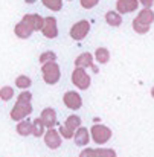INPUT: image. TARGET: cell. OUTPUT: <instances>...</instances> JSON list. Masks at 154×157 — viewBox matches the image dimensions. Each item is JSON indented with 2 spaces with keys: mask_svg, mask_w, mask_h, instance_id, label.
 Instances as JSON below:
<instances>
[{
  "mask_svg": "<svg viewBox=\"0 0 154 157\" xmlns=\"http://www.w3.org/2000/svg\"><path fill=\"white\" fill-rule=\"evenodd\" d=\"M90 32V23L87 20H79L70 28V37L76 41H81Z\"/></svg>",
  "mask_w": 154,
  "mask_h": 157,
  "instance_id": "obj_5",
  "label": "cell"
},
{
  "mask_svg": "<svg viewBox=\"0 0 154 157\" xmlns=\"http://www.w3.org/2000/svg\"><path fill=\"white\" fill-rule=\"evenodd\" d=\"M46 130H48V128L44 127V124L41 122L40 117H37V119L32 121V136H35V137H41V136L44 134Z\"/></svg>",
  "mask_w": 154,
  "mask_h": 157,
  "instance_id": "obj_20",
  "label": "cell"
},
{
  "mask_svg": "<svg viewBox=\"0 0 154 157\" xmlns=\"http://www.w3.org/2000/svg\"><path fill=\"white\" fill-rule=\"evenodd\" d=\"M72 82L79 89V90H87L90 87V76L89 73L86 72V69H81V67H75V70L72 72Z\"/></svg>",
  "mask_w": 154,
  "mask_h": 157,
  "instance_id": "obj_4",
  "label": "cell"
},
{
  "mask_svg": "<svg viewBox=\"0 0 154 157\" xmlns=\"http://www.w3.org/2000/svg\"><path fill=\"white\" fill-rule=\"evenodd\" d=\"M139 3H142L144 8H151L154 5V0H139Z\"/></svg>",
  "mask_w": 154,
  "mask_h": 157,
  "instance_id": "obj_29",
  "label": "cell"
},
{
  "mask_svg": "<svg viewBox=\"0 0 154 157\" xmlns=\"http://www.w3.org/2000/svg\"><path fill=\"white\" fill-rule=\"evenodd\" d=\"M93 59L98 61L99 64H107L108 59H110V51H108L107 48H98V49L95 51Z\"/></svg>",
  "mask_w": 154,
  "mask_h": 157,
  "instance_id": "obj_19",
  "label": "cell"
},
{
  "mask_svg": "<svg viewBox=\"0 0 154 157\" xmlns=\"http://www.w3.org/2000/svg\"><path fill=\"white\" fill-rule=\"evenodd\" d=\"M15 86L18 89H21V90H28L32 86V79L29 76H26V75H20V76L15 78Z\"/></svg>",
  "mask_w": 154,
  "mask_h": 157,
  "instance_id": "obj_21",
  "label": "cell"
},
{
  "mask_svg": "<svg viewBox=\"0 0 154 157\" xmlns=\"http://www.w3.org/2000/svg\"><path fill=\"white\" fill-rule=\"evenodd\" d=\"M41 73H43V79H44V82L49 84V86L56 84V82L60 81V78H61L60 66L56 64V61L41 64Z\"/></svg>",
  "mask_w": 154,
  "mask_h": 157,
  "instance_id": "obj_3",
  "label": "cell"
},
{
  "mask_svg": "<svg viewBox=\"0 0 154 157\" xmlns=\"http://www.w3.org/2000/svg\"><path fill=\"white\" fill-rule=\"evenodd\" d=\"M43 136H44V144H46L48 148L56 150V148L61 147V136H60L58 130H55V128H48V130L44 131Z\"/></svg>",
  "mask_w": 154,
  "mask_h": 157,
  "instance_id": "obj_9",
  "label": "cell"
},
{
  "mask_svg": "<svg viewBox=\"0 0 154 157\" xmlns=\"http://www.w3.org/2000/svg\"><path fill=\"white\" fill-rule=\"evenodd\" d=\"M139 0H117L116 2V11L119 14H130L137 11Z\"/></svg>",
  "mask_w": 154,
  "mask_h": 157,
  "instance_id": "obj_13",
  "label": "cell"
},
{
  "mask_svg": "<svg viewBox=\"0 0 154 157\" xmlns=\"http://www.w3.org/2000/svg\"><path fill=\"white\" fill-rule=\"evenodd\" d=\"M153 23H154V12L151 11V8H144L137 14V17L133 20V29L137 34L144 35V34H147L151 29Z\"/></svg>",
  "mask_w": 154,
  "mask_h": 157,
  "instance_id": "obj_1",
  "label": "cell"
},
{
  "mask_svg": "<svg viewBox=\"0 0 154 157\" xmlns=\"http://www.w3.org/2000/svg\"><path fill=\"white\" fill-rule=\"evenodd\" d=\"M79 3H81V6L84 9H92V8H95L99 3V0H79Z\"/></svg>",
  "mask_w": 154,
  "mask_h": 157,
  "instance_id": "obj_28",
  "label": "cell"
},
{
  "mask_svg": "<svg viewBox=\"0 0 154 157\" xmlns=\"http://www.w3.org/2000/svg\"><path fill=\"white\" fill-rule=\"evenodd\" d=\"M41 32L46 38H55L58 35V26H56L55 17H46L44 18V25L41 28Z\"/></svg>",
  "mask_w": 154,
  "mask_h": 157,
  "instance_id": "obj_12",
  "label": "cell"
},
{
  "mask_svg": "<svg viewBox=\"0 0 154 157\" xmlns=\"http://www.w3.org/2000/svg\"><path fill=\"white\" fill-rule=\"evenodd\" d=\"M14 96V89L11 86H5L0 89V99L2 101H11Z\"/></svg>",
  "mask_w": 154,
  "mask_h": 157,
  "instance_id": "obj_23",
  "label": "cell"
},
{
  "mask_svg": "<svg viewBox=\"0 0 154 157\" xmlns=\"http://www.w3.org/2000/svg\"><path fill=\"white\" fill-rule=\"evenodd\" d=\"M72 139L75 140V145H78V147H86V145H89V142H90V131H89L86 127H79V128L75 130Z\"/></svg>",
  "mask_w": 154,
  "mask_h": 157,
  "instance_id": "obj_14",
  "label": "cell"
},
{
  "mask_svg": "<svg viewBox=\"0 0 154 157\" xmlns=\"http://www.w3.org/2000/svg\"><path fill=\"white\" fill-rule=\"evenodd\" d=\"M64 125H66L67 128H70L72 131H75L76 128H79V127H81V117H79V116H76V114H70V116L66 119Z\"/></svg>",
  "mask_w": 154,
  "mask_h": 157,
  "instance_id": "obj_22",
  "label": "cell"
},
{
  "mask_svg": "<svg viewBox=\"0 0 154 157\" xmlns=\"http://www.w3.org/2000/svg\"><path fill=\"white\" fill-rule=\"evenodd\" d=\"M17 133L20 134V136H29V134H32V122L29 121V119H21V121H18V124H17Z\"/></svg>",
  "mask_w": 154,
  "mask_h": 157,
  "instance_id": "obj_17",
  "label": "cell"
},
{
  "mask_svg": "<svg viewBox=\"0 0 154 157\" xmlns=\"http://www.w3.org/2000/svg\"><path fill=\"white\" fill-rule=\"evenodd\" d=\"M32 99V95L28 92V90H23L18 96H17V102H31Z\"/></svg>",
  "mask_w": 154,
  "mask_h": 157,
  "instance_id": "obj_27",
  "label": "cell"
},
{
  "mask_svg": "<svg viewBox=\"0 0 154 157\" xmlns=\"http://www.w3.org/2000/svg\"><path fill=\"white\" fill-rule=\"evenodd\" d=\"M151 96H153V98H154V87H153V89H151Z\"/></svg>",
  "mask_w": 154,
  "mask_h": 157,
  "instance_id": "obj_31",
  "label": "cell"
},
{
  "mask_svg": "<svg viewBox=\"0 0 154 157\" xmlns=\"http://www.w3.org/2000/svg\"><path fill=\"white\" fill-rule=\"evenodd\" d=\"M31 113H32V105H31V102H17L15 101V105L12 107L9 116H11L12 121H21V119L28 117Z\"/></svg>",
  "mask_w": 154,
  "mask_h": 157,
  "instance_id": "obj_6",
  "label": "cell"
},
{
  "mask_svg": "<svg viewBox=\"0 0 154 157\" xmlns=\"http://www.w3.org/2000/svg\"><path fill=\"white\" fill-rule=\"evenodd\" d=\"M38 61L40 64H46V63H52V61H56V53L52 52V51H46L38 56Z\"/></svg>",
  "mask_w": 154,
  "mask_h": 157,
  "instance_id": "obj_24",
  "label": "cell"
},
{
  "mask_svg": "<svg viewBox=\"0 0 154 157\" xmlns=\"http://www.w3.org/2000/svg\"><path fill=\"white\" fill-rule=\"evenodd\" d=\"M25 2H26V3H35L37 0H25Z\"/></svg>",
  "mask_w": 154,
  "mask_h": 157,
  "instance_id": "obj_30",
  "label": "cell"
},
{
  "mask_svg": "<svg viewBox=\"0 0 154 157\" xmlns=\"http://www.w3.org/2000/svg\"><path fill=\"white\" fill-rule=\"evenodd\" d=\"M43 2V5L48 8V9H51V11H60L61 8H63V2L61 0H41Z\"/></svg>",
  "mask_w": 154,
  "mask_h": 157,
  "instance_id": "obj_25",
  "label": "cell"
},
{
  "mask_svg": "<svg viewBox=\"0 0 154 157\" xmlns=\"http://www.w3.org/2000/svg\"><path fill=\"white\" fill-rule=\"evenodd\" d=\"M63 102H64V105H66L67 108H70V110H79L81 105H83V98H81L79 93H76V92H73V90H69V92L64 93Z\"/></svg>",
  "mask_w": 154,
  "mask_h": 157,
  "instance_id": "obj_8",
  "label": "cell"
},
{
  "mask_svg": "<svg viewBox=\"0 0 154 157\" xmlns=\"http://www.w3.org/2000/svg\"><path fill=\"white\" fill-rule=\"evenodd\" d=\"M89 131H90V139H93V142L98 144V145L107 144L113 136L111 130L107 125H102V124H95Z\"/></svg>",
  "mask_w": 154,
  "mask_h": 157,
  "instance_id": "obj_2",
  "label": "cell"
},
{
  "mask_svg": "<svg viewBox=\"0 0 154 157\" xmlns=\"http://www.w3.org/2000/svg\"><path fill=\"white\" fill-rule=\"evenodd\" d=\"M40 119H41V122L44 124L46 128H53L56 125V111L53 108H51V107H48V108H44L41 111Z\"/></svg>",
  "mask_w": 154,
  "mask_h": 157,
  "instance_id": "obj_15",
  "label": "cell"
},
{
  "mask_svg": "<svg viewBox=\"0 0 154 157\" xmlns=\"http://www.w3.org/2000/svg\"><path fill=\"white\" fill-rule=\"evenodd\" d=\"M75 67H81V69H92L95 73H98V67L93 64V55L89 52H84L76 56L75 59Z\"/></svg>",
  "mask_w": 154,
  "mask_h": 157,
  "instance_id": "obj_10",
  "label": "cell"
},
{
  "mask_svg": "<svg viewBox=\"0 0 154 157\" xmlns=\"http://www.w3.org/2000/svg\"><path fill=\"white\" fill-rule=\"evenodd\" d=\"M79 157H117L113 148H86L79 153Z\"/></svg>",
  "mask_w": 154,
  "mask_h": 157,
  "instance_id": "obj_7",
  "label": "cell"
},
{
  "mask_svg": "<svg viewBox=\"0 0 154 157\" xmlns=\"http://www.w3.org/2000/svg\"><path fill=\"white\" fill-rule=\"evenodd\" d=\"M14 32H15V35H17L18 38H29V37L32 35V32H34V31H32L26 23L20 21V23H17V25H15Z\"/></svg>",
  "mask_w": 154,
  "mask_h": 157,
  "instance_id": "obj_16",
  "label": "cell"
},
{
  "mask_svg": "<svg viewBox=\"0 0 154 157\" xmlns=\"http://www.w3.org/2000/svg\"><path fill=\"white\" fill-rule=\"evenodd\" d=\"M58 133H60V136H61L63 139H72L75 131H72V130H70V128H67L66 125H61V127L58 128Z\"/></svg>",
  "mask_w": 154,
  "mask_h": 157,
  "instance_id": "obj_26",
  "label": "cell"
},
{
  "mask_svg": "<svg viewBox=\"0 0 154 157\" xmlns=\"http://www.w3.org/2000/svg\"><path fill=\"white\" fill-rule=\"evenodd\" d=\"M105 21H107L110 26L117 28V26H121V23H122V17H121V14H119L117 11H108V12L105 14Z\"/></svg>",
  "mask_w": 154,
  "mask_h": 157,
  "instance_id": "obj_18",
  "label": "cell"
},
{
  "mask_svg": "<svg viewBox=\"0 0 154 157\" xmlns=\"http://www.w3.org/2000/svg\"><path fill=\"white\" fill-rule=\"evenodd\" d=\"M23 23H26L32 31H41L43 25H44V17L38 15V14H26L21 18Z\"/></svg>",
  "mask_w": 154,
  "mask_h": 157,
  "instance_id": "obj_11",
  "label": "cell"
}]
</instances>
